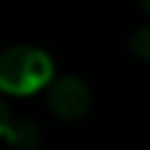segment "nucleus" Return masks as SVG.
I'll use <instances>...</instances> for the list:
<instances>
[{
	"instance_id": "nucleus-1",
	"label": "nucleus",
	"mask_w": 150,
	"mask_h": 150,
	"mask_svg": "<svg viewBox=\"0 0 150 150\" xmlns=\"http://www.w3.org/2000/svg\"><path fill=\"white\" fill-rule=\"evenodd\" d=\"M55 79L53 58L37 45H13L0 55V90L13 98H26Z\"/></svg>"
},
{
	"instance_id": "nucleus-2",
	"label": "nucleus",
	"mask_w": 150,
	"mask_h": 150,
	"mask_svg": "<svg viewBox=\"0 0 150 150\" xmlns=\"http://www.w3.org/2000/svg\"><path fill=\"white\" fill-rule=\"evenodd\" d=\"M47 105L63 121L82 119L92 105V92L84 79L74 74H61L47 84Z\"/></svg>"
},
{
	"instance_id": "nucleus-5",
	"label": "nucleus",
	"mask_w": 150,
	"mask_h": 150,
	"mask_svg": "<svg viewBox=\"0 0 150 150\" xmlns=\"http://www.w3.org/2000/svg\"><path fill=\"white\" fill-rule=\"evenodd\" d=\"M140 5H142V11L150 16V0H140Z\"/></svg>"
},
{
	"instance_id": "nucleus-4",
	"label": "nucleus",
	"mask_w": 150,
	"mask_h": 150,
	"mask_svg": "<svg viewBox=\"0 0 150 150\" xmlns=\"http://www.w3.org/2000/svg\"><path fill=\"white\" fill-rule=\"evenodd\" d=\"M129 47H132V53H134L137 58L150 61V26H142V29H137V32L132 34Z\"/></svg>"
},
{
	"instance_id": "nucleus-3",
	"label": "nucleus",
	"mask_w": 150,
	"mask_h": 150,
	"mask_svg": "<svg viewBox=\"0 0 150 150\" xmlns=\"http://www.w3.org/2000/svg\"><path fill=\"white\" fill-rule=\"evenodd\" d=\"M0 121H3V134H5V142L13 150H34L40 145V129L34 121H26V119H18L13 121L11 119V108L8 103L0 105Z\"/></svg>"
}]
</instances>
